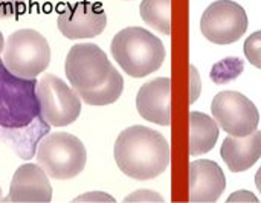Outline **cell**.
Here are the masks:
<instances>
[{"label": "cell", "mask_w": 261, "mask_h": 203, "mask_svg": "<svg viewBox=\"0 0 261 203\" xmlns=\"http://www.w3.org/2000/svg\"><path fill=\"white\" fill-rule=\"evenodd\" d=\"M35 78L14 75L0 58V141L9 144L23 159H31L49 132L40 116Z\"/></svg>", "instance_id": "1"}, {"label": "cell", "mask_w": 261, "mask_h": 203, "mask_svg": "<svg viewBox=\"0 0 261 203\" xmlns=\"http://www.w3.org/2000/svg\"><path fill=\"white\" fill-rule=\"evenodd\" d=\"M64 72L72 89L89 106L112 104L124 89L122 75L93 43L73 44L67 52Z\"/></svg>", "instance_id": "2"}, {"label": "cell", "mask_w": 261, "mask_h": 203, "mask_svg": "<svg viewBox=\"0 0 261 203\" xmlns=\"http://www.w3.org/2000/svg\"><path fill=\"white\" fill-rule=\"evenodd\" d=\"M113 156L124 174L138 181H150L167 170L171 151L168 141L159 132L145 125H132L119 133Z\"/></svg>", "instance_id": "3"}, {"label": "cell", "mask_w": 261, "mask_h": 203, "mask_svg": "<svg viewBox=\"0 0 261 203\" xmlns=\"http://www.w3.org/2000/svg\"><path fill=\"white\" fill-rule=\"evenodd\" d=\"M110 50L122 70L135 78L156 72L167 55L161 38L139 26L121 29L113 37Z\"/></svg>", "instance_id": "4"}, {"label": "cell", "mask_w": 261, "mask_h": 203, "mask_svg": "<svg viewBox=\"0 0 261 203\" xmlns=\"http://www.w3.org/2000/svg\"><path fill=\"white\" fill-rule=\"evenodd\" d=\"M35 158L47 176L58 181H67L84 170L87 151L76 136L66 132H57L41 138L37 145Z\"/></svg>", "instance_id": "5"}, {"label": "cell", "mask_w": 261, "mask_h": 203, "mask_svg": "<svg viewBox=\"0 0 261 203\" xmlns=\"http://www.w3.org/2000/svg\"><path fill=\"white\" fill-rule=\"evenodd\" d=\"M2 61L20 78H37L50 63V47L38 31L17 29L3 44Z\"/></svg>", "instance_id": "6"}, {"label": "cell", "mask_w": 261, "mask_h": 203, "mask_svg": "<svg viewBox=\"0 0 261 203\" xmlns=\"http://www.w3.org/2000/svg\"><path fill=\"white\" fill-rule=\"evenodd\" d=\"M40 116L52 127H64L78 119L81 98L61 78L46 73L35 84Z\"/></svg>", "instance_id": "7"}, {"label": "cell", "mask_w": 261, "mask_h": 203, "mask_svg": "<svg viewBox=\"0 0 261 203\" xmlns=\"http://www.w3.org/2000/svg\"><path fill=\"white\" fill-rule=\"evenodd\" d=\"M211 112L216 122L232 136H246L257 130L260 113L255 104L240 92L225 90L214 96Z\"/></svg>", "instance_id": "8"}, {"label": "cell", "mask_w": 261, "mask_h": 203, "mask_svg": "<svg viewBox=\"0 0 261 203\" xmlns=\"http://www.w3.org/2000/svg\"><path fill=\"white\" fill-rule=\"evenodd\" d=\"M248 29V14L242 5L232 0H217L211 3L202 18L200 31L216 44H229L242 38Z\"/></svg>", "instance_id": "9"}, {"label": "cell", "mask_w": 261, "mask_h": 203, "mask_svg": "<svg viewBox=\"0 0 261 203\" xmlns=\"http://www.w3.org/2000/svg\"><path fill=\"white\" fill-rule=\"evenodd\" d=\"M57 26L66 38H90L99 35L107 26V14L99 3L76 2L67 5L57 18Z\"/></svg>", "instance_id": "10"}, {"label": "cell", "mask_w": 261, "mask_h": 203, "mask_svg": "<svg viewBox=\"0 0 261 203\" xmlns=\"http://www.w3.org/2000/svg\"><path fill=\"white\" fill-rule=\"evenodd\" d=\"M52 199V187L46 171L35 164H23L12 176L5 202L46 203Z\"/></svg>", "instance_id": "11"}, {"label": "cell", "mask_w": 261, "mask_h": 203, "mask_svg": "<svg viewBox=\"0 0 261 203\" xmlns=\"http://www.w3.org/2000/svg\"><path fill=\"white\" fill-rule=\"evenodd\" d=\"M139 115L158 125L171 124V80L159 77L145 83L136 95Z\"/></svg>", "instance_id": "12"}, {"label": "cell", "mask_w": 261, "mask_h": 203, "mask_svg": "<svg viewBox=\"0 0 261 203\" xmlns=\"http://www.w3.org/2000/svg\"><path fill=\"white\" fill-rule=\"evenodd\" d=\"M226 188L223 170L214 161L199 159L190 164V202H216Z\"/></svg>", "instance_id": "13"}, {"label": "cell", "mask_w": 261, "mask_h": 203, "mask_svg": "<svg viewBox=\"0 0 261 203\" xmlns=\"http://www.w3.org/2000/svg\"><path fill=\"white\" fill-rule=\"evenodd\" d=\"M220 156L232 173L249 170L261 158V132L254 130L246 136L225 138Z\"/></svg>", "instance_id": "14"}, {"label": "cell", "mask_w": 261, "mask_h": 203, "mask_svg": "<svg viewBox=\"0 0 261 203\" xmlns=\"http://www.w3.org/2000/svg\"><path fill=\"white\" fill-rule=\"evenodd\" d=\"M190 155L200 156L214 148L219 138V124L202 112H190Z\"/></svg>", "instance_id": "15"}, {"label": "cell", "mask_w": 261, "mask_h": 203, "mask_svg": "<svg viewBox=\"0 0 261 203\" xmlns=\"http://www.w3.org/2000/svg\"><path fill=\"white\" fill-rule=\"evenodd\" d=\"M141 17L165 35L171 32V0H142Z\"/></svg>", "instance_id": "16"}, {"label": "cell", "mask_w": 261, "mask_h": 203, "mask_svg": "<svg viewBox=\"0 0 261 203\" xmlns=\"http://www.w3.org/2000/svg\"><path fill=\"white\" fill-rule=\"evenodd\" d=\"M245 69L243 60L237 57H228L216 63L211 69V78L216 84H225L236 80Z\"/></svg>", "instance_id": "17"}, {"label": "cell", "mask_w": 261, "mask_h": 203, "mask_svg": "<svg viewBox=\"0 0 261 203\" xmlns=\"http://www.w3.org/2000/svg\"><path fill=\"white\" fill-rule=\"evenodd\" d=\"M243 50L249 63L261 69V29L255 31L246 38Z\"/></svg>", "instance_id": "18"}, {"label": "cell", "mask_w": 261, "mask_h": 203, "mask_svg": "<svg viewBox=\"0 0 261 203\" xmlns=\"http://www.w3.org/2000/svg\"><path fill=\"white\" fill-rule=\"evenodd\" d=\"M26 0H0V18H12L23 14Z\"/></svg>", "instance_id": "19"}, {"label": "cell", "mask_w": 261, "mask_h": 203, "mask_svg": "<svg viewBox=\"0 0 261 203\" xmlns=\"http://www.w3.org/2000/svg\"><path fill=\"white\" fill-rule=\"evenodd\" d=\"M125 202H162V197L158 196L154 191H148V190H141L133 193L132 196L124 199Z\"/></svg>", "instance_id": "20"}, {"label": "cell", "mask_w": 261, "mask_h": 203, "mask_svg": "<svg viewBox=\"0 0 261 203\" xmlns=\"http://www.w3.org/2000/svg\"><path fill=\"white\" fill-rule=\"evenodd\" d=\"M190 72H191V96H190V103H194L200 95V77H199L197 69L193 64L190 66Z\"/></svg>", "instance_id": "21"}, {"label": "cell", "mask_w": 261, "mask_h": 203, "mask_svg": "<svg viewBox=\"0 0 261 203\" xmlns=\"http://www.w3.org/2000/svg\"><path fill=\"white\" fill-rule=\"evenodd\" d=\"M248 200H251V202H257V197H255V196H252L249 191H245V190L234 193V194L228 199V202H248Z\"/></svg>", "instance_id": "22"}, {"label": "cell", "mask_w": 261, "mask_h": 203, "mask_svg": "<svg viewBox=\"0 0 261 203\" xmlns=\"http://www.w3.org/2000/svg\"><path fill=\"white\" fill-rule=\"evenodd\" d=\"M81 202V200H107V202H113V197L110 196H106L102 193H90V194H86V196H81V197H76L75 202Z\"/></svg>", "instance_id": "23"}, {"label": "cell", "mask_w": 261, "mask_h": 203, "mask_svg": "<svg viewBox=\"0 0 261 203\" xmlns=\"http://www.w3.org/2000/svg\"><path fill=\"white\" fill-rule=\"evenodd\" d=\"M255 185H257L258 191H260V193H261V167H260V168H258L257 174H255Z\"/></svg>", "instance_id": "24"}, {"label": "cell", "mask_w": 261, "mask_h": 203, "mask_svg": "<svg viewBox=\"0 0 261 203\" xmlns=\"http://www.w3.org/2000/svg\"><path fill=\"white\" fill-rule=\"evenodd\" d=\"M3 44H5V38H3V34L0 31V55H2V50H3Z\"/></svg>", "instance_id": "25"}, {"label": "cell", "mask_w": 261, "mask_h": 203, "mask_svg": "<svg viewBox=\"0 0 261 203\" xmlns=\"http://www.w3.org/2000/svg\"><path fill=\"white\" fill-rule=\"evenodd\" d=\"M0 194H2V190H0Z\"/></svg>", "instance_id": "26"}]
</instances>
